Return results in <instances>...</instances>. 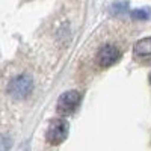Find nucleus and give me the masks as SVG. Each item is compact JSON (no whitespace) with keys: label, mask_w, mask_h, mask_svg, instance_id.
<instances>
[{"label":"nucleus","mask_w":151,"mask_h":151,"mask_svg":"<svg viewBox=\"0 0 151 151\" xmlns=\"http://www.w3.org/2000/svg\"><path fill=\"white\" fill-rule=\"evenodd\" d=\"M33 89V80L27 74H20L14 77L8 85V92L17 100L26 98Z\"/></svg>","instance_id":"1"},{"label":"nucleus","mask_w":151,"mask_h":151,"mask_svg":"<svg viewBox=\"0 0 151 151\" xmlns=\"http://www.w3.org/2000/svg\"><path fill=\"white\" fill-rule=\"evenodd\" d=\"M68 136V122L62 118H55L50 121L47 132H45V139L50 145H59L62 144Z\"/></svg>","instance_id":"2"},{"label":"nucleus","mask_w":151,"mask_h":151,"mask_svg":"<svg viewBox=\"0 0 151 151\" xmlns=\"http://www.w3.org/2000/svg\"><path fill=\"white\" fill-rule=\"evenodd\" d=\"M80 92L76 91V89H71V91H67L64 92L59 100H58V104H56V109L59 113H64V115H68V113H73L77 106L80 104Z\"/></svg>","instance_id":"3"},{"label":"nucleus","mask_w":151,"mask_h":151,"mask_svg":"<svg viewBox=\"0 0 151 151\" xmlns=\"http://www.w3.org/2000/svg\"><path fill=\"white\" fill-rule=\"evenodd\" d=\"M118 59H119V50L110 44L103 45L97 55V62L101 67H109L112 64H115Z\"/></svg>","instance_id":"4"},{"label":"nucleus","mask_w":151,"mask_h":151,"mask_svg":"<svg viewBox=\"0 0 151 151\" xmlns=\"http://www.w3.org/2000/svg\"><path fill=\"white\" fill-rule=\"evenodd\" d=\"M134 55L141 56V58H150L151 56V38H142V40H139L134 47Z\"/></svg>","instance_id":"5"},{"label":"nucleus","mask_w":151,"mask_h":151,"mask_svg":"<svg viewBox=\"0 0 151 151\" xmlns=\"http://www.w3.org/2000/svg\"><path fill=\"white\" fill-rule=\"evenodd\" d=\"M150 9H147V8H142V9H134L133 12H132V17L134 18V20H148L150 18Z\"/></svg>","instance_id":"6"},{"label":"nucleus","mask_w":151,"mask_h":151,"mask_svg":"<svg viewBox=\"0 0 151 151\" xmlns=\"http://www.w3.org/2000/svg\"><path fill=\"white\" fill-rule=\"evenodd\" d=\"M12 147V141L9 136L0 134V151H9V148Z\"/></svg>","instance_id":"7"},{"label":"nucleus","mask_w":151,"mask_h":151,"mask_svg":"<svg viewBox=\"0 0 151 151\" xmlns=\"http://www.w3.org/2000/svg\"><path fill=\"white\" fill-rule=\"evenodd\" d=\"M127 3H122V2H118V3H115V5H113L112 6V11H115L116 12V14H118V12H122V11H125V9H127Z\"/></svg>","instance_id":"8"},{"label":"nucleus","mask_w":151,"mask_h":151,"mask_svg":"<svg viewBox=\"0 0 151 151\" xmlns=\"http://www.w3.org/2000/svg\"><path fill=\"white\" fill-rule=\"evenodd\" d=\"M150 83H151V74H150Z\"/></svg>","instance_id":"9"}]
</instances>
